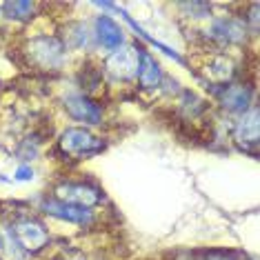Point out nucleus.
<instances>
[{
    "mask_svg": "<svg viewBox=\"0 0 260 260\" xmlns=\"http://www.w3.org/2000/svg\"><path fill=\"white\" fill-rule=\"evenodd\" d=\"M107 149L105 138H98L85 127H67L58 136V151L72 160H89Z\"/></svg>",
    "mask_w": 260,
    "mask_h": 260,
    "instance_id": "obj_2",
    "label": "nucleus"
},
{
    "mask_svg": "<svg viewBox=\"0 0 260 260\" xmlns=\"http://www.w3.org/2000/svg\"><path fill=\"white\" fill-rule=\"evenodd\" d=\"M62 36H58L62 40L64 49H74V51H93L96 45H93V36H91V29L87 22L82 20H74L67 22L62 27Z\"/></svg>",
    "mask_w": 260,
    "mask_h": 260,
    "instance_id": "obj_12",
    "label": "nucleus"
},
{
    "mask_svg": "<svg viewBox=\"0 0 260 260\" xmlns=\"http://www.w3.org/2000/svg\"><path fill=\"white\" fill-rule=\"evenodd\" d=\"M136 80H138L140 89H160L165 74L160 62L153 58L147 49H140V62H138V74H136Z\"/></svg>",
    "mask_w": 260,
    "mask_h": 260,
    "instance_id": "obj_13",
    "label": "nucleus"
},
{
    "mask_svg": "<svg viewBox=\"0 0 260 260\" xmlns=\"http://www.w3.org/2000/svg\"><path fill=\"white\" fill-rule=\"evenodd\" d=\"M62 109L72 120H78L82 125H103V105L93 100L89 93H67L62 98Z\"/></svg>",
    "mask_w": 260,
    "mask_h": 260,
    "instance_id": "obj_9",
    "label": "nucleus"
},
{
    "mask_svg": "<svg viewBox=\"0 0 260 260\" xmlns=\"http://www.w3.org/2000/svg\"><path fill=\"white\" fill-rule=\"evenodd\" d=\"M22 54L27 58V64L36 72H60L67 62V49H64L62 40L58 36H49V34L31 36L27 40Z\"/></svg>",
    "mask_w": 260,
    "mask_h": 260,
    "instance_id": "obj_1",
    "label": "nucleus"
},
{
    "mask_svg": "<svg viewBox=\"0 0 260 260\" xmlns=\"http://www.w3.org/2000/svg\"><path fill=\"white\" fill-rule=\"evenodd\" d=\"M91 36H93V45H96V49L105 51V54H111V51H116L118 47L125 45V29H122L107 14H100V16L93 18Z\"/></svg>",
    "mask_w": 260,
    "mask_h": 260,
    "instance_id": "obj_11",
    "label": "nucleus"
},
{
    "mask_svg": "<svg viewBox=\"0 0 260 260\" xmlns=\"http://www.w3.org/2000/svg\"><path fill=\"white\" fill-rule=\"evenodd\" d=\"M38 209L43 211L45 216L56 218V220L69 222V224H80V227H89L93 222V211L85 209V207H76V205H67L56 200L54 196H45L40 198Z\"/></svg>",
    "mask_w": 260,
    "mask_h": 260,
    "instance_id": "obj_10",
    "label": "nucleus"
},
{
    "mask_svg": "<svg viewBox=\"0 0 260 260\" xmlns=\"http://www.w3.org/2000/svg\"><path fill=\"white\" fill-rule=\"evenodd\" d=\"M214 96L224 114L232 116H242L256 105L253 103V87L247 82H229L222 87H214Z\"/></svg>",
    "mask_w": 260,
    "mask_h": 260,
    "instance_id": "obj_7",
    "label": "nucleus"
},
{
    "mask_svg": "<svg viewBox=\"0 0 260 260\" xmlns=\"http://www.w3.org/2000/svg\"><path fill=\"white\" fill-rule=\"evenodd\" d=\"M0 9H3V18L16 20V22H27V20L36 18L38 3H31V0H14V3L0 5Z\"/></svg>",
    "mask_w": 260,
    "mask_h": 260,
    "instance_id": "obj_17",
    "label": "nucleus"
},
{
    "mask_svg": "<svg viewBox=\"0 0 260 260\" xmlns=\"http://www.w3.org/2000/svg\"><path fill=\"white\" fill-rule=\"evenodd\" d=\"M54 198L67 205L85 207V209H93L96 205L103 203V189L89 182H58L54 187Z\"/></svg>",
    "mask_w": 260,
    "mask_h": 260,
    "instance_id": "obj_8",
    "label": "nucleus"
},
{
    "mask_svg": "<svg viewBox=\"0 0 260 260\" xmlns=\"http://www.w3.org/2000/svg\"><path fill=\"white\" fill-rule=\"evenodd\" d=\"M114 11H118V14H120V16H122V18H125V22H127V25H129V27H132V29H134V31H136V36H138L140 40H145V43H147V45H151V47H156V49H160V51H162V54H165V56L174 58V60H176V62H178V64H187V60H185V58H182V56H180V54H178V51H176V49H171V47H169V45H165V43H160V40H158V38H153V36H149V34H147V31H145V29H143V27H140V25H138V22H136V20L132 18V16H129V14H127V11H125V7H118V5H114Z\"/></svg>",
    "mask_w": 260,
    "mask_h": 260,
    "instance_id": "obj_15",
    "label": "nucleus"
},
{
    "mask_svg": "<svg viewBox=\"0 0 260 260\" xmlns=\"http://www.w3.org/2000/svg\"><path fill=\"white\" fill-rule=\"evenodd\" d=\"M0 20H3V9H0Z\"/></svg>",
    "mask_w": 260,
    "mask_h": 260,
    "instance_id": "obj_22",
    "label": "nucleus"
},
{
    "mask_svg": "<svg viewBox=\"0 0 260 260\" xmlns=\"http://www.w3.org/2000/svg\"><path fill=\"white\" fill-rule=\"evenodd\" d=\"M203 260H236V258H234V253H229V251H207Z\"/></svg>",
    "mask_w": 260,
    "mask_h": 260,
    "instance_id": "obj_21",
    "label": "nucleus"
},
{
    "mask_svg": "<svg viewBox=\"0 0 260 260\" xmlns=\"http://www.w3.org/2000/svg\"><path fill=\"white\" fill-rule=\"evenodd\" d=\"M9 227L25 253H38L49 245V229L36 216H16Z\"/></svg>",
    "mask_w": 260,
    "mask_h": 260,
    "instance_id": "obj_4",
    "label": "nucleus"
},
{
    "mask_svg": "<svg viewBox=\"0 0 260 260\" xmlns=\"http://www.w3.org/2000/svg\"><path fill=\"white\" fill-rule=\"evenodd\" d=\"M178 9L182 11H189V18H196V20H203V18H209L211 14V5L209 3H180Z\"/></svg>",
    "mask_w": 260,
    "mask_h": 260,
    "instance_id": "obj_19",
    "label": "nucleus"
},
{
    "mask_svg": "<svg viewBox=\"0 0 260 260\" xmlns=\"http://www.w3.org/2000/svg\"><path fill=\"white\" fill-rule=\"evenodd\" d=\"M27 253L18 245L9 222H0V260H25Z\"/></svg>",
    "mask_w": 260,
    "mask_h": 260,
    "instance_id": "obj_16",
    "label": "nucleus"
},
{
    "mask_svg": "<svg viewBox=\"0 0 260 260\" xmlns=\"http://www.w3.org/2000/svg\"><path fill=\"white\" fill-rule=\"evenodd\" d=\"M140 49L143 47L136 45H122L116 51L105 56L103 60V74L116 82H132L138 74V62H140Z\"/></svg>",
    "mask_w": 260,
    "mask_h": 260,
    "instance_id": "obj_3",
    "label": "nucleus"
},
{
    "mask_svg": "<svg viewBox=\"0 0 260 260\" xmlns=\"http://www.w3.org/2000/svg\"><path fill=\"white\" fill-rule=\"evenodd\" d=\"M34 178H36V171L31 169V165H20L14 174V180H18V182H31Z\"/></svg>",
    "mask_w": 260,
    "mask_h": 260,
    "instance_id": "obj_20",
    "label": "nucleus"
},
{
    "mask_svg": "<svg viewBox=\"0 0 260 260\" xmlns=\"http://www.w3.org/2000/svg\"><path fill=\"white\" fill-rule=\"evenodd\" d=\"M178 111L187 118V120H198V118L207 111V103L200 100L193 91H182V96L178 100Z\"/></svg>",
    "mask_w": 260,
    "mask_h": 260,
    "instance_id": "obj_18",
    "label": "nucleus"
},
{
    "mask_svg": "<svg viewBox=\"0 0 260 260\" xmlns=\"http://www.w3.org/2000/svg\"><path fill=\"white\" fill-rule=\"evenodd\" d=\"M203 69H205L207 82H209L211 87L229 85V82H234V78H236V62L224 54L211 56Z\"/></svg>",
    "mask_w": 260,
    "mask_h": 260,
    "instance_id": "obj_14",
    "label": "nucleus"
},
{
    "mask_svg": "<svg viewBox=\"0 0 260 260\" xmlns=\"http://www.w3.org/2000/svg\"><path fill=\"white\" fill-rule=\"evenodd\" d=\"M207 40H211L218 47H240L247 45V29L245 20L236 16H216L209 20V27L205 29Z\"/></svg>",
    "mask_w": 260,
    "mask_h": 260,
    "instance_id": "obj_5",
    "label": "nucleus"
},
{
    "mask_svg": "<svg viewBox=\"0 0 260 260\" xmlns=\"http://www.w3.org/2000/svg\"><path fill=\"white\" fill-rule=\"evenodd\" d=\"M232 140L240 151L258 156V143H260V111L258 105H253L249 111L238 116V120L232 127Z\"/></svg>",
    "mask_w": 260,
    "mask_h": 260,
    "instance_id": "obj_6",
    "label": "nucleus"
}]
</instances>
